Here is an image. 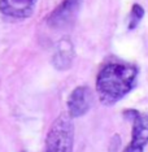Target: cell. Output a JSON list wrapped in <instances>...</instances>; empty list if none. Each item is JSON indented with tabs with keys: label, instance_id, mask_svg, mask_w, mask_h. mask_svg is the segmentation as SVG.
<instances>
[{
	"label": "cell",
	"instance_id": "cell-1",
	"mask_svg": "<svg viewBox=\"0 0 148 152\" xmlns=\"http://www.w3.org/2000/svg\"><path fill=\"white\" fill-rule=\"evenodd\" d=\"M139 70L135 65L114 61L101 68L96 77V92L104 105H113L123 99L136 85Z\"/></svg>",
	"mask_w": 148,
	"mask_h": 152
},
{
	"label": "cell",
	"instance_id": "cell-2",
	"mask_svg": "<svg viewBox=\"0 0 148 152\" xmlns=\"http://www.w3.org/2000/svg\"><path fill=\"white\" fill-rule=\"evenodd\" d=\"M74 124L68 113H61L52 122L46 138V152H73Z\"/></svg>",
	"mask_w": 148,
	"mask_h": 152
},
{
	"label": "cell",
	"instance_id": "cell-3",
	"mask_svg": "<svg viewBox=\"0 0 148 152\" xmlns=\"http://www.w3.org/2000/svg\"><path fill=\"white\" fill-rule=\"evenodd\" d=\"M123 117L133 122V137L123 152H144L148 144V115L135 109L123 110Z\"/></svg>",
	"mask_w": 148,
	"mask_h": 152
},
{
	"label": "cell",
	"instance_id": "cell-4",
	"mask_svg": "<svg viewBox=\"0 0 148 152\" xmlns=\"http://www.w3.org/2000/svg\"><path fill=\"white\" fill-rule=\"evenodd\" d=\"M82 3L83 0H63L47 17L48 27L53 30H65L73 26L79 15Z\"/></svg>",
	"mask_w": 148,
	"mask_h": 152
},
{
	"label": "cell",
	"instance_id": "cell-5",
	"mask_svg": "<svg viewBox=\"0 0 148 152\" xmlns=\"http://www.w3.org/2000/svg\"><path fill=\"white\" fill-rule=\"evenodd\" d=\"M92 104H94V95H92L90 87L78 86L70 92L66 100L68 115L71 118L82 117L91 109Z\"/></svg>",
	"mask_w": 148,
	"mask_h": 152
},
{
	"label": "cell",
	"instance_id": "cell-6",
	"mask_svg": "<svg viewBox=\"0 0 148 152\" xmlns=\"http://www.w3.org/2000/svg\"><path fill=\"white\" fill-rule=\"evenodd\" d=\"M38 0H0V13L7 18L26 20L34 13Z\"/></svg>",
	"mask_w": 148,
	"mask_h": 152
},
{
	"label": "cell",
	"instance_id": "cell-7",
	"mask_svg": "<svg viewBox=\"0 0 148 152\" xmlns=\"http://www.w3.org/2000/svg\"><path fill=\"white\" fill-rule=\"evenodd\" d=\"M75 52H74V47L71 43L70 38L65 37L58 42L56 52L53 53L52 57V64L57 70H66L71 66L74 60Z\"/></svg>",
	"mask_w": 148,
	"mask_h": 152
},
{
	"label": "cell",
	"instance_id": "cell-8",
	"mask_svg": "<svg viewBox=\"0 0 148 152\" xmlns=\"http://www.w3.org/2000/svg\"><path fill=\"white\" fill-rule=\"evenodd\" d=\"M144 17V9L140 4H134L131 7V11L129 15V23H127V29L134 30L135 27L139 25L142 18Z\"/></svg>",
	"mask_w": 148,
	"mask_h": 152
},
{
	"label": "cell",
	"instance_id": "cell-9",
	"mask_svg": "<svg viewBox=\"0 0 148 152\" xmlns=\"http://www.w3.org/2000/svg\"><path fill=\"white\" fill-rule=\"evenodd\" d=\"M111 143L113 144V146H114V150H112L111 152H116V151H117V147H118V144L121 143V138H120V137H118V135H117V134H116V135L112 138Z\"/></svg>",
	"mask_w": 148,
	"mask_h": 152
}]
</instances>
